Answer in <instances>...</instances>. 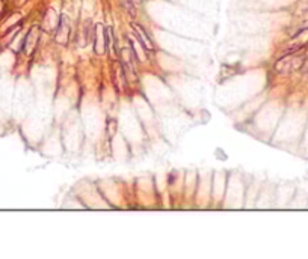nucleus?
<instances>
[{"label":"nucleus","instance_id":"1","mask_svg":"<svg viewBox=\"0 0 308 259\" xmlns=\"http://www.w3.org/2000/svg\"><path fill=\"white\" fill-rule=\"evenodd\" d=\"M133 27H135V32L138 33L139 39L142 41L144 47H145L147 50H151V48H153V44H151V39H150V36L147 35L145 29H144V27H141L139 24H133Z\"/></svg>","mask_w":308,"mask_h":259},{"label":"nucleus","instance_id":"2","mask_svg":"<svg viewBox=\"0 0 308 259\" xmlns=\"http://www.w3.org/2000/svg\"><path fill=\"white\" fill-rule=\"evenodd\" d=\"M304 30H308V20L307 21H304V23L301 24V27L298 29V32L295 33V36H298V35H299V33H302Z\"/></svg>","mask_w":308,"mask_h":259},{"label":"nucleus","instance_id":"3","mask_svg":"<svg viewBox=\"0 0 308 259\" xmlns=\"http://www.w3.org/2000/svg\"><path fill=\"white\" fill-rule=\"evenodd\" d=\"M304 9L308 11V0H305V3H304Z\"/></svg>","mask_w":308,"mask_h":259}]
</instances>
